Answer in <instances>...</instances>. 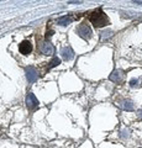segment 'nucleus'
Here are the masks:
<instances>
[{
	"instance_id": "4",
	"label": "nucleus",
	"mask_w": 142,
	"mask_h": 148,
	"mask_svg": "<svg viewBox=\"0 0 142 148\" xmlns=\"http://www.w3.org/2000/svg\"><path fill=\"white\" fill-rule=\"evenodd\" d=\"M25 73H26V78H27V80H29L30 83H34L37 80V72H36V69L34 67H26L25 68Z\"/></svg>"
},
{
	"instance_id": "15",
	"label": "nucleus",
	"mask_w": 142,
	"mask_h": 148,
	"mask_svg": "<svg viewBox=\"0 0 142 148\" xmlns=\"http://www.w3.org/2000/svg\"><path fill=\"white\" fill-rule=\"evenodd\" d=\"M139 115H140V116L142 117V109H140V110H139Z\"/></svg>"
},
{
	"instance_id": "14",
	"label": "nucleus",
	"mask_w": 142,
	"mask_h": 148,
	"mask_svg": "<svg viewBox=\"0 0 142 148\" xmlns=\"http://www.w3.org/2000/svg\"><path fill=\"white\" fill-rule=\"evenodd\" d=\"M137 83H139V79H136V78H135V79H131V82H130V85H131L132 88H134V86H137V85H139V84H137Z\"/></svg>"
},
{
	"instance_id": "8",
	"label": "nucleus",
	"mask_w": 142,
	"mask_h": 148,
	"mask_svg": "<svg viewBox=\"0 0 142 148\" xmlns=\"http://www.w3.org/2000/svg\"><path fill=\"white\" fill-rule=\"evenodd\" d=\"M61 54H62V57H63L64 61H71V59L74 57V53H73V51H72V48L69 47V46H67V47L62 48Z\"/></svg>"
},
{
	"instance_id": "16",
	"label": "nucleus",
	"mask_w": 142,
	"mask_h": 148,
	"mask_svg": "<svg viewBox=\"0 0 142 148\" xmlns=\"http://www.w3.org/2000/svg\"><path fill=\"white\" fill-rule=\"evenodd\" d=\"M140 148H142V147H140Z\"/></svg>"
},
{
	"instance_id": "12",
	"label": "nucleus",
	"mask_w": 142,
	"mask_h": 148,
	"mask_svg": "<svg viewBox=\"0 0 142 148\" xmlns=\"http://www.w3.org/2000/svg\"><path fill=\"white\" fill-rule=\"evenodd\" d=\"M113 35V31L111 30H106V31H103L102 32V40H104V38H109L110 36Z\"/></svg>"
},
{
	"instance_id": "7",
	"label": "nucleus",
	"mask_w": 142,
	"mask_h": 148,
	"mask_svg": "<svg viewBox=\"0 0 142 148\" xmlns=\"http://www.w3.org/2000/svg\"><path fill=\"white\" fill-rule=\"evenodd\" d=\"M41 51H42V53L46 54V56H51L54 52V48L48 41H46V42H43L42 46H41Z\"/></svg>"
},
{
	"instance_id": "3",
	"label": "nucleus",
	"mask_w": 142,
	"mask_h": 148,
	"mask_svg": "<svg viewBox=\"0 0 142 148\" xmlns=\"http://www.w3.org/2000/svg\"><path fill=\"white\" fill-rule=\"evenodd\" d=\"M26 106L30 110H34L38 106V100L36 99V96L32 94V92L27 94V96H26Z\"/></svg>"
},
{
	"instance_id": "1",
	"label": "nucleus",
	"mask_w": 142,
	"mask_h": 148,
	"mask_svg": "<svg viewBox=\"0 0 142 148\" xmlns=\"http://www.w3.org/2000/svg\"><path fill=\"white\" fill-rule=\"evenodd\" d=\"M89 20L95 27H104L105 25L109 24V18L102 8H98L97 10L91 12L89 15Z\"/></svg>"
},
{
	"instance_id": "9",
	"label": "nucleus",
	"mask_w": 142,
	"mask_h": 148,
	"mask_svg": "<svg viewBox=\"0 0 142 148\" xmlns=\"http://www.w3.org/2000/svg\"><path fill=\"white\" fill-rule=\"evenodd\" d=\"M71 22H72V17L69 15L61 16L57 18V25H59V26H67V25H69Z\"/></svg>"
},
{
	"instance_id": "6",
	"label": "nucleus",
	"mask_w": 142,
	"mask_h": 148,
	"mask_svg": "<svg viewBox=\"0 0 142 148\" xmlns=\"http://www.w3.org/2000/svg\"><path fill=\"white\" fill-rule=\"evenodd\" d=\"M19 51H20L22 54H29V53L32 52V45H31L29 41H24V42L20 43Z\"/></svg>"
},
{
	"instance_id": "2",
	"label": "nucleus",
	"mask_w": 142,
	"mask_h": 148,
	"mask_svg": "<svg viewBox=\"0 0 142 148\" xmlns=\"http://www.w3.org/2000/svg\"><path fill=\"white\" fill-rule=\"evenodd\" d=\"M77 34L79 35L84 40H89L91 36H93V32H91V29L85 24V22H83V24H80L79 26L77 27Z\"/></svg>"
},
{
	"instance_id": "10",
	"label": "nucleus",
	"mask_w": 142,
	"mask_h": 148,
	"mask_svg": "<svg viewBox=\"0 0 142 148\" xmlns=\"http://www.w3.org/2000/svg\"><path fill=\"white\" fill-rule=\"evenodd\" d=\"M121 108L126 111H132L134 110V103L131 100H123L121 103Z\"/></svg>"
},
{
	"instance_id": "5",
	"label": "nucleus",
	"mask_w": 142,
	"mask_h": 148,
	"mask_svg": "<svg viewBox=\"0 0 142 148\" xmlns=\"http://www.w3.org/2000/svg\"><path fill=\"white\" fill-rule=\"evenodd\" d=\"M109 79L111 80L113 83H116V84H120V83L122 82L123 79V74L121 71H119V69H115L111 74H110V77H109Z\"/></svg>"
},
{
	"instance_id": "13",
	"label": "nucleus",
	"mask_w": 142,
	"mask_h": 148,
	"mask_svg": "<svg viewBox=\"0 0 142 148\" xmlns=\"http://www.w3.org/2000/svg\"><path fill=\"white\" fill-rule=\"evenodd\" d=\"M120 133H121V137L122 138H127V137L130 136V131L127 128H122L121 131H120Z\"/></svg>"
},
{
	"instance_id": "11",
	"label": "nucleus",
	"mask_w": 142,
	"mask_h": 148,
	"mask_svg": "<svg viewBox=\"0 0 142 148\" xmlns=\"http://www.w3.org/2000/svg\"><path fill=\"white\" fill-rule=\"evenodd\" d=\"M59 63H61V59H59L58 57H54L52 61L48 63V64H49V66H48V69H51V68H53V67H57Z\"/></svg>"
}]
</instances>
